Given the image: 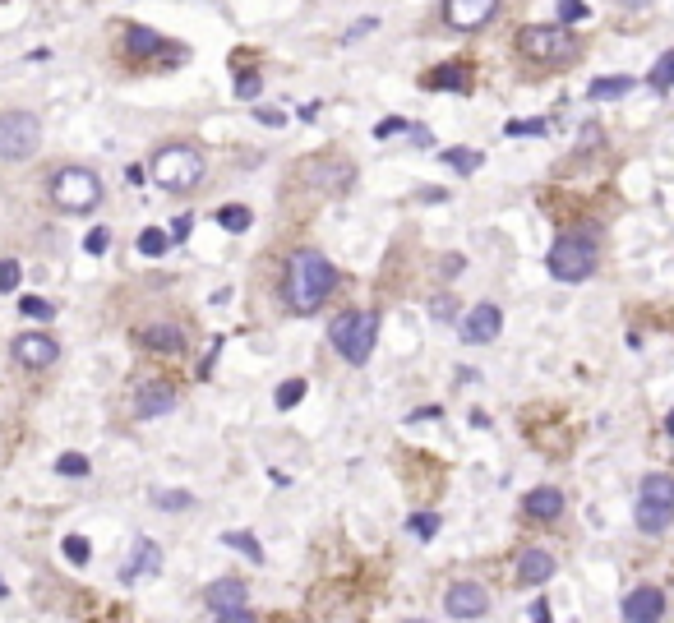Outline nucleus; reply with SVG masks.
<instances>
[{
    "mask_svg": "<svg viewBox=\"0 0 674 623\" xmlns=\"http://www.w3.org/2000/svg\"><path fill=\"white\" fill-rule=\"evenodd\" d=\"M342 273L328 254L319 250H296L287 259V277H282V300H287L291 314H314L324 310V300L337 291Z\"/></svg>",
    "mask_w": 674,
    "mask_h": 623,
    "instance_id": "obj_1",
    "label": "nucleus"
},
{
    "mask_svg": "<svg viewBox=\"0 0 674 623\" xmlns=\"http://www.w3.org/2000/svg\"><path fill=\"white\" fill-rule=\"evenodd\" d=\"M554 282H587L596 268H601V236L596 227H573L550 245V259H545Z\"/></svg>",
    "mask_w": 674,
    "mask_h": 623,
    "instance_id": "obj_2",
    "label": "nucleus"
},
{
    "mask_svg": "<svg viewBox=\"0 0 674 623\" xmlns=\"http://www.w3.org/2000/svg\"><path fill=\"white\" fill-rule=\"evenodd\" d=\"M204 176H208V162H204V153H199L194 144H167V148H157L153 153V180L167 194L199 190Z\"/></svg>",
    "mask_w": 674,
    "mask_h": 623,
    "instance_id": "obj_3",
    "label": "nucleus"
},
{
    "mask_svg": "<svg viewBox=\"0 0 674 623\" xmlns=\"http://www.w3.org/2000/svg\"><path fill=\"white\" fill-rule=\"evenodd\" d=\"M328 342H333V351L347 365H365V360L374 356V342H379V314L374 310H342L328 324Z\"/></svg>",
    "mask_w": 674,
    "mask_h": 623,
    "instance_id": "obj_4",
    "label": "nucleus"
},
{
    "mask_svg": "<svg viewBox=\"0 0 674 623\" xmlns=\"http://www.w3.org/2000/svg\"><path fill=\"white\" fill-rule=\"evenodd\" d=\"M638 531L642 536H665L674 527V476L670 471H651L638 485Z\"/></svg>",
    "mask_w": 674,
    "mask_h": 623,
    "instance_id": "obj_5",
    "label": "nucleus"
},
{
    "mask_svg": "<svg viewBox=\"0 0 674 623\" xmlns=\"http://www.w3.org/2000/svg\"><path fill=\"white\" fill-rule=\"evenodd\" d=\"M518 56L531 65H564L573 56V33L564 24H527L518 28Z\"/></svg>",
    "mask_w": 674,
    "mask_h": 623,
    "instance_id": "obj_6",
    "label": "nucleus"
},
{
    "mask_svg": "<svg viewBox=\"0 0 674 623\" xmlns=\"http://www.w3.org/2000/svg\"><path fill=\"white\" fill-rule=\"evenodd\" d=\"M51 199H56V208H65V213H93V208L102 204V180L88 167H61L51 176Z\"/></svg>",
    "mask_w": 674,
    "mask_h": 623,
    "instance_id": "obj_7",
    "label": "nucleus"
},
{
    "mask_svg": "<svg viewBox=\"0 0 674 623\" xmlns=\"http://www.w3.org/2000/svg\"><path fill=\"white\" fill-rule=\"evenodd\" d=\"M42 148V120L33 111H0V157L28 162Z\"/></svg>",
    "mask_w": 674,
    "mask_h": 623,
    "instance_id": "obj_8",
    "label": "nucleus"
},
{
    "mask_svg": "<svg viewBox=\"0 0 674 623\" xmlns=\"http://www.w3.org/2000/svg\"><path fill=\"white\" fill-rule=\"evenodd\" d=\"M444 614L448 619H481V614H490V591L481 582L462 577V582H453L444 591Z\"/></svg>",
    "mask_w": 674,
    "mask_h": 623,
    "instance_id": "obj_9",
    "label": "nucleus"
},
{
    "mask_svg": "<svg viewBox=\"0 0 674 623\" xmlns=\"http://www.w3.org/2000/svg\"><path fill=\"white\" fill-rule=\"evenodd\" d=\"M125 56L130 60H185V47H171L162 33H153V28L144 24H125Z\"/></svg>",
    "mask_w": 674,
    "mask_h": 623,
    "instance_id": "obj_10",
    "label": "nucleus"
},
{
    "mask_svg": "<svg viewBox=\"0 0 674 623\" xmlns=\"http://www.w3.org/2000/svg\"><path fill=\"white\" fill-rule=\"evenodd\" d=\"M499 328H504V310H499L494 300H481V305H471V310H467L458 337L467 342V347H485V342H494V337H499Z\"/></svg>",
    "mask_w": 674,
    "mask_h": 623,
    "instance_id": "obj_11",
    "label": "nucleus"
},
{
    "mask_svg": "<svg viewBox=\"0 0 674 623\" xmlns=\"http://www.w3.org/2000/svg\"><path fill=\"white\" fill-rule=\"evenodd\" d=\"M499 14V0H444V24L453 33H476Z\"/></svg>",
    "mask_w": 674,
    "mask_h": 623,
    "instance_id": "obj_12",
    "label": "nucleus"
},
{
    "mask_svg": "<svg viewBox=\"0 0 674 623\" xmlns=\"http://www.w3.org/2000/svg\"><path fill=\"white\" fill-rule=\"evenodd\" d=\"M14 360H19L24 370H51V365L61 360V342L51 333H19L14 337Z\"/></svg>",
    "mask_w": 674,
    "mask_h": 623,
    "instance_id": "obj_13",
    "label": "nucleus"
},
{
    "mask_svg": "<svg viewBox=\"0 0 674 623\" xmlns=\"http://www.w3.org/2000/svg\"><path fill=\"white\" fill-rule=\"evenodd\" d=\"M619 610H624V623H661L665 619V591L642 582V587L628 591Z\"/></svg>",
    "mask_w": 674,
    "mask_h": 623,
    "instance_id": "obj_14",
    "label": "nucleus"
},
{
    "mask_svg": "<svg viewBox=\"0 0 674 623\" xmlns=\"http://www.w3.org/2000/svg\"><path fill=\"white\" fill-rule=\"evenodd\" d=\"M134 342L153 356H176L185 347V328L171 324V319H157V324H139L134 328Z\"/></svg>",
    "mask_w": 674,
    "mask_h": 623,
    "instance_id": "obj_15",
    "label": "nucleus"
},
{
    "mask_svg": "<svg viewBox=\"0 0 674 623\" xmlns=\"http://www.w3.org/2000/svg\"><path fill=\"white\" fill-rule=\"evenodd\" d=\"M301 176H310L319 190H328V194H342V190H351V176H356V167L351 162H342V157H314V162H305L301 167Z\"/></svg>",
    "mask_w": 674,
    "mask_h": 623,
    "instance_id": "obj_16",
    "label": "nucleus"
},
{
    "mask_svg": "<svg viewBox=\"0 0 674 623\" xmlns=\"http://www.w3.org/2000/svg\"><path fill=\"white\" fill-rule=\"evenodd\" d=\"M554 573H559V559H554L545 545H527V550L518 554V582L522 587H545Z\"/></svg>",
    "mask_w": 674,
    "mask_h": 623,
    "instance_id": "obj_17",
    "label": "nucleus"
},
{
    "mask_svg": "<svg viewBox=\"0 0 674 623\" xmlns=\"http://www.w3.org/2000/svg\"><path fill=\"white\" fill-rule=\"evenodd\" d=\"M167 411H176V388L162 384V379H153V384H144L134 393V416L139 420H157V416H167Z\"/></svg>",
    "mask_w": 674,
    "mask_h": 623,
    "instance_id": "obj_18",
    "label": "nucleus"
},
{
    "mask_svg": "<svg viewBox=\"0 0 674 623\" xmlns=\"http://www.w3.org/2000/svg\"><path fill=\"white\" fill-rule=\"evenodd\" d=\"M564 490H554V485H536V490L522 494V513L536 517V522H554V517H564Z\"/></svg>",
    "mask_w": 674,
    "mask_h": 623,
    "instance_id": "obj_19",
    "label": "nucleus"
},
{
    "mask_svg": "<svg viewBox=\"0 0 674 623\" xmlns=\"http://www.w3.org/2000/svg\"><path fill=\"white\" fill-rule=\"evenodd\" d=\"M421 84L434 88V93H467L471 88V60H448V65L425 74Z\"/></svg>",
    "mask_w": 674,
    "mask_h": 623,
    "instance_id": "obj_20",
    "label": "nucleus"
},
{
    "mask_svg": "<svg viewBox=\"0 0 674 623\" xmlns=\"http://www.w3.org/2000/svg\"><path fill=\"white\" fill-rule=\"evenodd\" d=\"M204 600H208V610H213V614H222V610H241L245 600H250V587H245L241 577H217L213 587L204 591Z\"/></svg>",
    "mask_w": 674,
    "mask_h": 623,
    "instance_id": "obj_21",
    "label": "nucleus"
},
{
    "mask_svg": "<svg viewBox=\"0 0 674 623\" xmlns=\"http://www.w3.org/2000/svg\"><path fill=\"white\" fill-rule=\"evenodd\" d=\"M139 573H162V550H157V545H153L148 536L139 540V545H134V559L121 568V577H125V582H134Z\"/></svg>",
    "mask_w": 674,
    "mask_h": 623,
    "instance_id": "obj_22",
    "label": "nucleus"
},
{
    "mask_svg": "<svg viewBox=\"0 0 674 623\" xmlns=\"http://www.w3.org/2000/svg\"><path fill=\"white\" fill-rule=\"evenodd\" d=\"M633 88H638V79H628V74H610V79H591L587 97L591 102H614V97H628Z\"/></svg>",
    "mask_w": 674,
    "mask_h": 623,
    "instance_id": "obj_23",
    "label": "nucleus"
},
{
    "mask_svg": "<svg viewBox=\"0 0 674 623\" xmlns=\"http://www.w3.org/2000/svg\"><path fill=\"white\" fill-rule=\"evenodd\" d=\"M647 88H651V93H661V97L674 88V51H665V56L656 60V65H651V74H647Z\"/></svg>",
    "mask_w": 674,
    "mask_h": 623,
    "instance_id": "obj_24",
    "label": "nucleus"
},
{
    "mask_svg": "<svg viewBox=\"0 0 674 623\" xmlns=\"http://www.w3.org/2000/svg\"><path fill=\"white\" fill-rule=\"evenodd\" d=\"M222 545L241 550L250 564H264V545H259V536H250V531H227V536H222Z\"/></svg>",
    "mask_w": 674,
    "mask_h": 623,
    "instance_id": "obj_25",
    "label": "nucleus"
},
{
    "mask_svg": "<svg viewBox=\"0 0 674 623\" xmlns=\"http://www.w3.org/2000/svg\"><path fill=\"white\" fill-rule=\"evenodd\" d=\"M167 250H171V236L162 227H144V231H139V254H144V259H162Z\"/></svg>",
    "mask_w": 674,
    "mask_h": 623,
    "instance_id": "obj_26",
    "label": "nucleus"
},
{
    "mask_svg": "<svg viewBox=\"0 0 674 623\" xmlns=\"http://www.w3.org/2000/svg\"><path fill=\"white\" fill-rule=\"evenodd\" d=\"M217 222H222L227 231H250L254 213L245 204H227V208H217Z\"/></svg>",
    "mask_w": 674,
    "mask_h": 623,
    "instance_id": "obj_27",
    "label": "nucleus"
},
{
    "mask_svg": "<svg viewBox=\"0 0 674 623\" xmlns=\"http://www.w3.org/2000/svg\"><path fill=\"white\" fill-rule=\"evenodd\" d=\"M444 162H448L453 171H458V176H471V171H481V153H471V148H448Z\"/></svg>",
    "mask_w": 674,
    "mask_h": 623,
    "instance_id": "obj_28",
    "label": "nucleus"
},
{
    "mask_svg": "<svg viewBox=\"0 0 674 623\" xmlns=\"http://www.w3.org/2000/svg\"><path fill=\"white\" fill-rule=\"evenodd\" d=\"M231 88H236V97H241V102H254V97H259V88H264V79H259V70H236Z\"/></svg>",
    "mask_w": 674,
    "mask_h": 623,
    "instance_id": "obj_29",
    "label": "nucleus"
},
{
    "mask_svg": "<svg viewBox=\"0 0 674 623\" xmlns=\"http://www.w3.org/2000/svg\"><path fill=\"white\" fill-rule=\"evenodd\" d=\"M88 471H93V467H88V457H84V453H61V457H56V476L84 480Z\"/></svg>",
    "mask_w": 674,
    "mask_h": 623,
    "instance_id": "obj_30",
    "label": "nucleus"
},
{
    "mask_svg": "<svg viewBox=\"0 0 674 623\" xmlns=\"http://www.w3.org/2000/svg\"><path fill=\"white\" fill-rule=\"evenodd\" d=\"M153 504L167 508V513H185V508H194V494H185V490H153Z\"/></svg>",
    "mask_w": 674,
    "mask_h": 623,
    "instance_id": "obj_31",
    "label": "nucleus"
},
{
    "mask_svg": "<svg viewBox=\"0 0 674 623\" xmlns=\"http://www.w3.org/2000/svg\"><path fill=\"white\" fill-rule=\"evenodd\" d=\"M61 550H65V559H70V564H79V568H84L88 559H93V545H88L84 536H65Z\"/></svg>",
    "mask_w": 674,
    "mask_h": 623,
    "instance_id": "obj_32",
    "label": "nucleus"
},
{
    "mask_svg": "<svg viewBox=\"0 0 674 623\" xmlns=\"http://www.w3.org/2000/svg\"><path fill=\"white\" fill-rule=\"evenodd\" d=\"M19 310H24L28 319H42V324H47V319H56V305H51V300H42V296H24V300H19Z\"/></svg>",
    "mask_w": 674,
    "mask_h": 623,
    "instance_id": "obj_33",
    "label": "nucleus"
},
{
    "mask_svg": "<svg viewBox=\"0 0 674 623\" xmlns=\"http://www.w3.org/2000/svg\"><path fill=\"white\" fill-rule=\"evenodd\" d=\"M407 531H411V536H421V540H430V536H439V517H434V513H411Z\"/></svg>",
    "mask_w": 674,
    "mask_h": 623,
    "instance_id": "obj_34",
    "label": "nucleus"
},
{
    "mask_svg": "<svg viewBox=\"0 0 674 623\" xmlns=\"http://www.w3.org/2000/svg\"><path fill=\"white\" fill-rule=\"evenodd\" d=\"M301 397H305V379H287V384L277 388V407H282V411H291L296 402H301Z\"/></svg>",
    "mask_w": 674,
    "mask_h": 623,
    "instance_id": "obj_35",
    "label": "nucleus"
},
{
    "mask_svg": "<svg viewBox=\"0 0 674 623\" xmlns=\"http://www.w3.org/2000/svg\"><path fill=\"white\" fill-rule=\"evenodd\" d=\"M559 19H564V28L582 24V19H587V5H582V0H559Z\"/></svg>",
    "mask_w": 674,
    "mask_h": 623,
    "instance_id": "obj_36",
    "label": "nucleus"
},
{
    "mask_svg": "<svg viewBox=\"0 0 674 623\" xmlns=\"http://www.w3.org/2000/svg\"><path fill=\"white\" fill-rule=\"evenodd\" d=\"M107 245H111V231H107V227H93V231L84 236V250H88V254H102Z\"/></svg>",
    "mask_w": 674,
    "mask_h": 623,
    "instance_id": "obj_37",
    "label": "nucleus"
},
{
    "mask_svg": "<svg viewBox=\"0 0 674 623\" xmlns=\"http://www.w3.org/2000/svg\"><path fill=\"white\" fill-rule=\"evenodd\" d=\"M14 287H19V264L5 259V264H0V291H14Z\"/></svg>",
    "mask_w": 674,
    "mask_h": 623,
    "instance_id": "obj_38",
    "label": "nucleus"
},
{
    "mask_svg": "<svg viewBox=\"0 0 674 623\" xmlns=\"http://www.w3.org/2000/svg\"><path fill=\"white\" fill-rule=\"evenodd\" d=\"M430 314H434V319H453V296H448V291H439V296L430 300Z\"/></svg>",
    "mask_w": 674,
    "mask_h": 623,
    "instance_id": "obj_39",
    "label": "nucleus"
},
{
    "mask_svg": "<svg viewBox=\"0 0 674 623\" xmlns=\"http://www.w3.org/2000/svg\"><path fill=\"white\" fill-rule=\"evenodd\" d=\"M217 623H259V619H254L250 605H241V610H222L217 614Z\"/></svg>",
    "mask_w": 674,
    "mask_h": 623,
    "instance_id": "obj_40",
    "label": "nucleus"
},
{
    "mask_svg": "<svg viewBox=\"0 0 674 623\" xmlns=\"http://www.w3.org/2000/svg\"><path fill=\"white\" fill-rule=\"evenodd\" d=\"M508 134H545V120H513Z\"/></svg>",
    "mask_w": 674,
    "mask_h": 623,
    "instance_id": "obj_41",
    "label": "nucleus"
},
{
    "mask_svg": "<svg viewBox=\"0 0 674 623\" xmlns=\"http://www.w3.org/2000/svg\"><path fill=\"white\" fill-rule=\"evenodd\" d=\"M402 130H407L402 120H379V125H374V139H393V134H402Z\"/></svg>",
    "mask_w": 674,
    "mask_h": 623,
    "instance_id": "obj_42",
    "label": "nucleus"
},
{
    "mask_svg": "<svg viewBox=\"0 0 674 623\" xmlns=\"http://www.w3.org/2000/svg\"><path fill=\"white\" fill-rule=\"evenodd\" d=\"M190 227H194L190 217H176V222H171V231H167V236H171V240H185V236H190Z\"/></svg>",
    "mask_w": 674,
    "mask_h": 623,
    "instance_id": "obj_43",
    "label": "nucleus"
},
{
    "mask_svg": "<svg viewBox=\"0 0 674 623\" xmlns=\"http://www.w3.org/2000/svg\"><path fill=\"white\" fill-rule=\"evenodd\" d=\"M254 116L264 120V125H282V120H287V116H282V111H268V107H259V111H254Z\"/></svg>",
    "mask_w": 674,
    "mask_h": 623,
    "instance_id": "obj_44",
    "label": "nucleus"
},
{
    "mask_svg": "<svg viewBox=\"0 0 674 623\" xmlns=\"http://www.w3.org/2000/svg\"><path fill=\"white\" fill-rule=\"evenodd\" d=\"M531 619H536V623H550V605H545V600H536V610H531Z\"/></svg>",
    "mask_w": 674,
    "mask_h": 623,
    "instance_id": "obj_45",
    "label": "nucleus"
},
{
    "mask_svg": "<svg viewBox=\"0 0 674 623\" xmlns=\"http://www.w3.org/2000/svg\"><path fill=\"white\" fill-rule=\"evenodd\" d=\"M462 268H467V259H462V254H458V259H444V273H448V277L462 273Z\"/></svg>",
    "mask_w": 674,
    "mask_h": 623,
    "instance_id": "obj_46",
    "label": "nucleus"
},
{
    "mask_svg": "<svg viewBox=\"0 0 674 623\" xmlns=\"http://www.w3.org/2000/svg\"><path fill=\"white\" fill-rule=\"evenodd\" d=\"M619 10H642V5H651V0H614Z\"/></svg>",
    "mask_w": 674,
    "mask_h": 623,
    "instance_id": "obj_47",
    "label": "nucleus"
},
{
    "mask_svg": "<svg viewBox=\"0 0 674 623\" xmlns=\"http://www.w3.org/2000/svg\"><path fill=\"white\" fill-rule=\"evenodd\" d=\"M665 430H670V434H674V411H670V416H665Z\"/></svg>",
    "mask_w": 674,
    "mask_h": 623,
    "instance_id": "obj_48",
    "label": "nucleus"
},
{
    "mask_svg": "<svg viewBox=\"0 0 674 623\" xmlns=\"http://www.w3.org/2000/svg\"><path fill=\"white\" fill-rule=\"evenodd\" d=\"M411 623H425V619H411Z\"/></svg>",
    "mask_w": 674,
    "mask_h": 623,
    "instance_id": "obj_49",
    "label": "nucleus"
}]
</instances>
